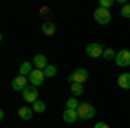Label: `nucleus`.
I'll use <instances>...</instances> for the list:
<instances>
[{"mask_svg":"<svg viewBox=\"0 0 130 128\" xmlns=\"http://www.w3.org/2000/svg\"><path fill=\"white\" fill-rule=\"evenodd\" d=\"M78 106H80V104H78L76 97H71V99H68V100H66V109H75V111H76V109H78Z\"/></svg>","mask_w":130,"mask_h":128,"instance_id":"dca6fc26","label":"nucleus"},{"mask_svg":"<svg viewBox=\"0 0 130 128\" xmlns=\"http://www.w3.org/2000/svg\"><path fill=\"white\" fill-rule=\"evenodd\" d=\"M56 73H57V69H56V66H52V64H49L47 68L43 69V75H45V76H50V78H52Z\"/></svg>","mask_w":130,"mask_h":128,"instance_id":"a211bd4d","label":"nucleus"},{"mask_svg":"<svg viewBox=\"0 0 130 128\" xmlns=\"http://www.w3.org/2000/svg\"><path fill=\"white\" fill-rule=\"evenodd\" d=\"M33 111H35V113H43V111H45V102H43V100L33 102Z\"/></svg>","mask_w":130,"mask_h":128,"instance_id":"f3484780","label":"nucleus"},{"mask_svg":"<svg viewBox=\"0 0 130 128\" xmlns=\"http://www.w3.org/2000/svg\"><path fill=\"white\" fill-rule=\"evenodd\" d=\"M94 19L97 21L99 24H108L111 21V12L108 9L99 7V9H95V12H94Z\"/></svg>","mask_w":130,"mask_h":128,"instance_id":"7ed1b4c3","label":"nucleus"},{"mask_svg":"<svg viewBox=\"0 0 130 128\" xmlns=\"http://www.w3.org/2000/svg\"><path fill=\"white\" fill-rule=\"evenodd\" d=\"M121 16L127 17V19L130 17V4H125V5L121 7Z\"/></svg>","mask_w":130,"mask_h":128,"instance_id":"aec40b11","label":"nucleus"},{"mask_svg":"<svg viewBox=\"0 0 130 128\" xmlns=\"http://www.w3.org/2000/svg\"><path fill=\"white\" fill-rule=\"evenodd\" d=\"M68 80H70L71 83H85V81L89 80V71L83 69V68H78L68 76Z\"/></svg>","mask_w":130,"mask_h":128,"instance_id":"f03ea898","label":"nucleus"},{"mask_svg":"<svg viewBox=\"0 0 130 128\" xmlns=\"http://www.w3.org/2000/svg\"><path fill=\"white\" fill-rule=\"evenodd\" d=\"M94 128H109V125H106V123H97Z\"/></svg>","mask_w":130,"mask_h":128,"instance_id":"4be33fe9","label":"nucleus"},{"mask_svg":"<svg viewBox=\"0 0 130 128\" xmlns=\"http://www.w3.org/2000/svg\"><path fill=\"white\" fill-rule=\"evenodd\" d=\"M76 113H78V118L80 119H90V118H94L95 109L89 102H82L80 106H78V109H76Z\"/></svg>","mask_w":130,"mask_h":128,"instance_id":"f257e3e1","label":"nucleus"},{"mask_svg":"<svg viewBox=\"0 0 130 128\" xmlns=\"http://www.w3.org/2000/svg\"><path fill=\"white\" fill-rule=\"evenodd\" d=\"M71 94L75 97H80L82 94H83V85L82 83H71Z\"/></svg>","mask_w":130,"mask_h":128,"instance_id":"4468645a","label":"nucleus"},{"mask_svg":"<svg viewBox=\"0 0 130 128\" xmlns=\"http://www.w3.org/2000/svg\"><path fill=\"white\" fill-rule=\"evenodd\" d=\"M62 119H64L66 123H76V121H78V113H76L75 109H66V111L62 113Z\"/></svg>","mask_w":130,"mask_h":128,"instance_id":"9d476101","label":"nucleus"},{"mask_svg":"<svg viewBox=\"0 0 130 128\" xmlns=\"http://www.w3.org/2000/svg\"><path fill=\"white\" fill-rule=\"evenodd\" d=\"M102 54H104V49H102L101 43H90V45H87V56L89 57L97 59V57H102Z\"/></svg>","mask_w":130,"mask_h":128,"instance_id":"39448f33","label":"nucleus"},{"mask_svg":"<svg viewBox=\"0 0 130 128\" xmlns=\"http://www.w3.org/2000/svg\"><path fill=\"white\" fill-rule=\"evenodd\" d=\"M31 62H23L19 66V75L21 76H26V75H31Z\"/></svg>","mask_w":130,"mask_h":128,"instance_id":"ddd939ff","label":"nucleus"},{"mask_svg":"<svg viewBox=\"0 0 130 128\" xmlns=\"http://www.w3.org/2000/svg\"><path fill=\"white\" fill-rule=\"evenodd\" d=\"M33 66L37 69H42V71H43V69L49 66V64H47V57H45L43 54H37V56L33 57Z\"/></svg>","mask_w":130,"mask_h":128,"instance_id":"1a4fd4ad","label":"nucleus"},{"mask_svg":"<svg viewBox=\"0 0 130 128\" xmlns=\"http://www.w3.org/2000/svg\"><path fill=\"white\" fill-rule=\"evenodd\" d=\"M33 113H35L33 107H26V106H24V107H21L19 111H18V114H19L21 119H30L31 116H33Z\"/></svg>","mask_w":130,"mask_h":128,"instance_id":"f8f14e48","label":"nucleus"},{"mask_svg":"<svg viewBox=\"0 0 130 128\" xmlns=\"http://www.w3.org/2000/svg\"><path fill=\"white\" fill-rule=\"evenodd\" d=\"M26 83H28L26 76H21V75H19V76H16V78L12 80V88L16 90V92H23V90L28 87Z\"/></svg>","mask_w":130,"mask_h":128,"instance_id":"6e6552de","label":"nucleus"},{"mask_svg":"<svg viewBox=\"0 0 130 128\" xmlns=\"http://www.w3.org/2000/svg\"><path fill=\"white\" fill-rule=\"evenodd\" d=\"M43 80H45V75H43V71L42 69H33L30 75V83L33 87H40L42 83H43Z\"/></svg>","mask_w":130,"mask_h":128,"instance_id":"0eeeda50","label":"nucleus"},{"mask_svg":"<svg viewBox=\"0 0 130 128\" xmlns=\"http://www.w3.org/2000/svg\"><path fill=\"white\" fill-rule=\"evenodd\" d=\"M102 57H104L106 61H111V59H115V57H116V54H115V50H113V49H104Z\"/></svg>","mask_w":130,"mask_h":128,"instance_id":"6ab92c4d","label":"nucleus"},{"mask_svg":"<svg viewBox=\"0 0 130 128\" xmlns=\"http://www.w3.org/2000/svg\"><path fill=\"white\" fill-rule=\"evenodd\" d=\"M37 97H38L37 87H33V85H28L26 88L23 90V99H24L26 102H31V104H33V102H37V100H38Z\"/></svg>","mask_w":130,"mask_h":128,"instance_id":"423d86ee","label":"nucleus"},{"mask_svg":"<svg viewBox=\"0 0 130 128\" xmlns=\"http://www.w3.org/2000/svg\"><path fill=\"white\" fill-rule=\"evenodd\" d=\"M118 85L121 88H130V73H123L118 76Z\"/></svg>","mask_w":130,"mask_h":128,"instance_id":"9b49d317","label":"nucleus"},{"mask_svg":"<svg viewBox=\"0 0 130 128\" xmlns=\"http://www.w3.org/2000/svg\"><path fill=\"white\" fill-rule=\"evenodd\" d=\"M115 62L120 66V68H127L130 66V50H120L115 57Z\"/></svg>","mask_w":130,"mask_h":128,"instance_id":"20e7f679","label":"nucleus"},{"mask_svg":"<svg viewBox=\"0 0 130 128\" xmlns=\"http://www.w3.org/2000/svg\"><path fill=\"white\" fill-rule=\"evenodd\" d=\"M111 5H113V0H101V5H99V7H102V9H108V10H109Z\"/></svg>","mask_w":130,"mask_h":128,"instance_id":"412c9836","label":"nucleus"},{"mask_svg":"<svg viewBox=\"0 0 130 128\" xmlns=\"http://www.w3.org/2000/svg\"><path fill=\"white\" fill-rule=\"evenodd\" d=\"M42 31H43L45 35H54V33H56V26H54V23H43Z\"/></svg>","mask_w":130,"mask_h":128,"instance_id":"2eb2a0df","label":"nucleus"}]
</instances>
